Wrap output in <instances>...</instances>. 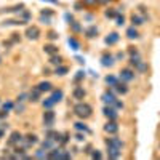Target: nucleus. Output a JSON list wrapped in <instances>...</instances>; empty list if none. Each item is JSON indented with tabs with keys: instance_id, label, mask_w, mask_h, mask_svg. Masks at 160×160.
<instances>
[{
	"instance_id": "nucleus-8",
	"label": "nucleus",
	"mask_w": 160,
	"mask_h": 160,
	"mask_svg": "<svg viewBox=\"0 0 160 160\" xmlns=\"http://www.w3.org/2000/svg\"><path fill=\"white\" fill-rule=\"evenodd\" d=\"M104 131L109 135H115L117 131H119V125H117L115 120H109V122L104 125Z\"/></svg>"
},
{
	"instance_id": "nucleus-44",
	"label": "nucleus",
	"mask_w": 160,
	"mask_h": 160,
	"mask_svg": "<svg viewBox=\"0 0 160 160\" xmlns=\"http://www.w3.org/2000/svg\"><path fill=\"white\" fill-rule=\"evenodd\" d=\"M123 24H125V18H123V14H122V16L119 14V16H117V26H123Z\"/></svg>"
},
{
	"instance_id": "nucleus-10",
	"label": "nucleus",
	"mask_w": 160,
	"mask_h": 160,
	"mask_svg": "<svg viewBox=\"0 0 160 160\" xmlns=\"http://www.w3.org/2000/svg\"><path fill=\"white\" fill-rule=\"evenodd\" d=\"M72 96H74V99L82 101L85 96H87V91L83 90V87H75V88H74V91H72Z\"/></svg>"
},
{
	"instance_id": "nucleus-2",
	"label": "nucleus",
	"mask_w": 160,
	"mask_h": 160,
	"mask_svg": "<svg viewBox=\"0 0 160 160\" xmlns=\"http://www.w3.org/2000/svg\"><path fill=\"white\" fill-rule=\"evenodd\" d=\"M101 99L104 101V104H106V106H112V104L115 103V99H117V96H115V93H114V88L104 91L103 96H101Z\"/></svg>"
},
{
	"instance_id": "nucleus-17",
	"label": "nucleus",
	"mask_w": 160,
	"mask_h": 160,
	"mask_svg": "<svg viewBox=\"0 0 160 160\" xmlns=\"http://www.w3.org/2000/svg\"><path fill=\"white\" fill-rule=\"evenodd\" d=\"M117 42H119V34H117V32H111L106 37V43L107 45H115Z\"/></svg>"
},
{
	"instance_id": "nucleus-46",
	"label": "nucleus",
	"mask_w": 160,
	"mask_h": 160,
	"mask_svg": "<svg viewBox=\"0 0 160 160\" xmlns=\"http://www.w3.org/2000/svg\"><path fill=\"white\" fill-rule=\"evenodd\" d=\"M40 21L43 22V24H50V16H43V14H40Z\"/></svg>"
},
{
	"instance_id": "nucleus-22",
	"label": "nucleus",
	"mask_w": 160,
	"mask_h": 160,
	"mask_svg": "<svg viewBox=\"0 0 160 160\" xmlns=\"http://www.w3.org/2000/svg\"><path fill=\"white\" fill-rule=\"evenodd\" d=\"M40 90H38L37 87L32 90V91H30V95H29V101H34V103H35V101H38V98H40Z\"/></svg>"
},
{
	"instance_id": "nucleus-52",
	"label": "nucleus",
	"mask_w": 160,
	"mask_h": 160,
	"mask_svg": "<svg viewBox=\"0 0 160 160\" xmlns=\"http://www.w3.org/2000/svg\"><path fill=\"white\" fill-rule=\"evenodd\" d=\"M91 151H93V147H91V146H90V144H88V146L85 147V151H83V152H85V154H91Z\"/></svg>"
},
{
	"instance_id": "nucleus-15",
	"label": "nucleus",
	"mask_w": 160,
	"mask_h": 160,
	"mask_svg": "<svg viewBox=\"0 0 160 160\" xmlns=\"http://www.w3.org/2000/svg\"><path fill=\"white\" fill-rule=\"evenodd\" d=\"M43 51L46 54H50V56H53V54H58V46L53 43H46V45H43Z\"/></svg>"
},
{
	"instance_id": "nucleus-4",
	"label": "nucleus",
	"mask_w": 160,
	"mask_h": 160,
	"mask_svg": "<svg viewBox=\"0 0 160 160\" xmlns=\"http://www.w3.org/2000/svg\"><path fill=\"white\" fill-rule=\"evenodd\" d=\"M26 37L29 38V40H37V38L40 37V29H38L37 26H29L26 29Z\"/></svg>"
},
{
	"instance_id": "nucleus-28",
	"label": "nucleus",
	"mask_w": 160,
	"mask_h": 160,
	"mask_svg": "<svg viewBox=\"0 0 160 160\" xmlns=\"http://www.w3.org/2000/svg\"><path fill=\"white\" fill-rule=\"evenodd\" d=\"M42 149H45V151H51V149H53V139L46 138L45 141L42 143Z\"/></svg>"
},
{
	"instance_id": "nucleus-40",
	"label": "nucleus",
	"mask_w": 160,
	"mask_h": 160,
	"mask_svg": "<svg viewBox=\"0 0 160 160\" xmlns=\"http://www.w3.org/2000/svg\"><path fill=\"white\" fill-rule=\"evenodd\" d=\"M128 53H130V56H139V51L135 48V46H130V48H128Z\"/></svg>"
},
{
	"instance_id": "nucleus-21",
	"label": "nucleus",
	"mask_w": 160,
	"mask_h": 160,
	"mask_svg": "<svg viewBox=\"0 0 160 160\" xmlns=\"http://www.w3.org/2000/svg\"><path fill=\"white\" fill-rule=\"evenodd\" d=\"M127 37L128 38H138L139 37V34H138V30H136V26H131V27H128L127 29Z\"/></svg>"
},
{
	"instance_id": "nucleus-39",
	"label": "nucleus",
	"mask_w": 160,
	"mask_h": 160,
	"mask_svg": "<svg viewBox=\"0 0 160 160\" xmlns=\"http://www.w3.org/2000/svg\"><path fill=\"white\" fill-rule=\"evenodd\" d=\"M67 141H69V135H67V133L61 135V139H59V144H61V146H64V144H67Z\"/></svg>"
},
{
	"instance_id": "nucleus-56",
	"label": "nucleus",
	"mask_w": 160,
	"mask_h": 160,
	"mask_svg": "<svg viewBox=\"0 0 160 160\" xmlns=\"http://www.w3.org/2000/svg\"><path fill=\"white\" fill-rule=\"evenodd\" d=\"M45 2H50V3H53V5H59V2H58V0H45Z\"/></svg>"
},
{
	"instance_id": "nucleus-23",
	"label": "nucleus",
	"mask_w": 160,
	"mask_h": 160,
	"mask_svg": "<svg viewBox=\"0 0 160 160\" xmlns=\"http://www.w3.org/2000/svg\"><path fill=\"white\" fill-rule=\"evenodd\" d=\"M67 72L69 67H66V66H56V69H54V75H66Z\"/></svg>"
},
{
	"instance_id": "nucleus-38",
	"label": "nucleus",
	"mask_w": 160,
	"mask_h": 160,
	"mask_svg": "<svg viewBox=\"0 0 160 160\" xmlns=\"http://www.w3.org/2000/svg\"><path fill=\"white\" fill-rule=\"evenodd\" d=\"M35 157H37V159H43V157H46V151L40 147V149L35 152Z\"/></svg>"
},
{
	"instance_id": "nucleus-18",
	"label": "nucleus",
	"mask_w": 160,
	"mask_h": 160,
	"mask_svg": "<svg viewBox=\"0 0 160 160\" xmlns=\"http://www.w3.org/2000/svg\"><path fill=\"white\" fill-rule=\"evenodd\" d=\"M22 10H24V5L19 3V5H14V7H11V8H3L2 11H7V13H21ZM2 11H0V13H2Z\"/></svg>"
},
{
	"instance_id": "nucleus-24",
	"label": "nucleus",
	"mask_w": 160,
	"mask_h": 160,
	"mask_svg": "<svg viewBox=\"0 0 160 160\" xmlns=\"http://www.w3.org/2000/svg\"><path fill=\"white\" fill-rule=\"evenodd\" d=\"M62 96H64L62 90H54V91H53V95H51V98H53L54 103H59V101L62 99Z\"/></svg>"
},
{
	"instance_id": "nucleus-11",
	"label": "nucleus",
	"mask_w": 160,
	"mask_h": 160,
	"mask_svg": "<svg viewBox=\"0 0 160 160\" xmlns=\"http://www.w3.org/2000/svg\"><path fill=\"white\" fill-rule=\"evenodd\" d=\"M122 155V149L119 147H112V146H107V157L109 159H119Z\"/></svg>"
},
{
	"instance_id": "nucleus-19",
	"label": "nucleus",
	"mask_w": 160,
	"mask_h": 160,
	"mask_svg": "<svg viewBox=\"0 0 160 160\" xmlns=\"http://www.w3.org/2000/svg\"><path fill=\"white\" fill-rule=\"evenodd\" d=\"M37 88L40 90L42 93H43V91H51V90H53V85L50 83V82H40V83L37 85Z\"/></svg>"
},
{
	"instance_id": "nucleus-30",
	"label": "nucleus",
	"mask_w": 160,
	"mask_h": 160,
	"mask_svg": "<svg viewBox=\"0 0 160 160\" xmlns=\"http://www.w3.org/2000/svg\"><path fill=\"white\" fill-rule=\"evenodd\" d=\"M131 22H133V26H141L144 22V18L138 16V14H133V16H131Z\"/></svg>"
},
{
	"instance_id": "nucleus-27",
	"label": "nucleus",
	"mask_w": 160,
	"mask_h": 160,
	"mask_svg": "<svg viewBox=\"0 0 160 160\" xmlns=\"http://www.w3.org/2000/svg\"><path fill=\"white\" fill-rule=\"evenodd\" d=\"M104 80H106V83H107L111 88H114V87H115V83L119 82V79H117V77H114V75H107Z\"/></svg>"
},
{
	"instance_id": "nucleus-29",
	"label": "nucleus",
	"mask_w": 160,
	"mask_h": 160,
	"mask_svg": "<svg viewBox=\"0 0 160 160\" xmlns=\"http://www.w3.org/2000/svg\"><path fill=\"white\" fill-rule=\"evenodd\" d=\"M67 43H69V46H71L72 50H79V48H80V43H79V42H77L74 37H69Z\"/></svg>"
},
{
	"instance_id": "nucleus-1",
	"label": "nucleus",
	"mask_w": 160,
	"mask_h": 160,
	"mask_svg": "<svg viewBox=\"0 0 160 160\" xmlns=\"http://www.w3.org/2000/svg\"><path fill=\"white\" fill-rule=\"evenodd\" d=\"M91 112H93L91 106L87 104V103H82V101H80L79 104H75V106H74V114H75L77 117H82V119H87V117H90V115H91Z\"/></svg>"
},
{
	"instance_id": "nucleus-45",
	"label": "nucleus",
	"mask_w": 160,
	"mask_h": 160,
	"mask_svg": "<svg viewBox=\"0 0 160 160\" xmlns=\"http://www.w3.org/2000/svg\"><path fill=\"white\" fill-rule=\"evenodd\" d=\"M112 106H114L115 109H123V103H122V101H119V99H115V103L112 104Z\"/></svg>"
},
{
	"instance_id": "nucleus-20",
	"label": "nucleus",
	"mask_w": 160,
	"mask_h": 160,
	"mask_svg": "<svg viewBox=\"0 0 160 160\" xmlns=\"http://www.w3.org/2000/svg\"><path fill=\"white\" fill-rule=\"evenodd\" d=\"M61 155H62V151L61 149H53L51 151H48V154H46V157L48 159H61Z\"/></svg>"
},
{
	"instance_id": "nucleus-37",
	"label": "nucleus",
	"mask_w": 160,
	"mask_h": 160,
	"mask_svg": "<svg viewBox=\"0 0 160 160\" xmlns=\"http://www.w3.org/2000/svg\"><path fill=\"white\" fill-rule=\"evenodd\" d=\"M21 19H22V21H29V19H30V13H29V11H27V10H22L21 11Z\"/></svg>"
},
{
	"instance_id": "nucleus-7",
	"label": "nucleus",
	"mask_w": 160,
	"mask_h": 160,
	"mask_svg": "<svg viewBox=\"0 0 160 160\" xmlns=\"http://www.w3.org/2000/svg\"><path fill=\"white\" fill-rule=\"evenodd\" d=\"M114 62H115V58L112 56V54L104 53L103 56H101V64H103L104 67H112V66H114Z\"/></svg>"
},
{
	"instance_id": "nucleus-25",
	"label": "nucleus",
	"mask_w": 160,
	"mask_h": 160,
	"mask_svg": "<svg viewBox=\"0 0 160 160\" xmlns=\"http://www.w3.org/2000/svg\"><path fill=\"white\" fill-rule=\"evenodd\" d=\"M75 130H77V131H83V133H90V128H88L83 122H77V123H75Z\"/></svg>"
},
{
	"instance_id": "nucleus-51",
	"label": "nucleus",
	"mask_w": 160,
	"mask_h": 160,
	"mask_svg": "<svg viewBox=\"0 0 160 160\" xmlns=\"http://www.w3.org/2000/svg\"><path fill=\"white\" fill-rule=\"evenodd\" d=\"M14 109H16V112H18V114H21V112L24 111V106H22V104H19V106H16Z\"/></svg>"
},
{
	"instance_id": "nucleus-60",
	"label": "nucleus",
	"mask_w": 160,
	"mask_h": 160,
	"mask_svg": "<svg viewBox=\"0 0 160 160\" xmlns=\"http://www.w3.org/2000/svg\"><path fill=\"white\" fill-rule=\"evenodd\" d=\"M0 62H2V58H0Z\"/></svg>"
},
{
	"instance_id": "nucleus-41",
	"label": "nucleus",
	"mask_w": 160,
	"mask_h": 160,
	"mask_svg": "<svg viewBox=\"0 0 160 160\" xmlns=\"http://www.w3.org/2000/svg\"><path fill=\"white\" fill-rule=\"evenodd\" d=\"M11 109H13V103H10V101H7L5 104H3V111H11Z\"/></svg>"
},
{
	"instance_id": "nucleus-43",
	"label": "nucleus",
	"mask_w": 160,
	"mask_h": 160,
	"mask_svg": "<svg viewBox=\"0 0 160 160\" xmlns=\"http://www.w3.org/2000/svg\"><path fill=\"white\" fill-rule=\"evenodd\" d=\"M11 42H13V43H18L19 40H21V38H19V34H11V38H10Z\"/></svg>"
},
{
	"instance_id": "nucleus-50",
	"label": "nucleus",
	"mask_w": 160,
	"mask_h": 160,
	"mask_svg": "<svg viewBox=\"0 0 160 160\" xmlns=\"http://www.w3.org/2000/svg\"><path fill=\"white\" fill-rule=\"evenodd\" d=\"M109 2H112V0H96L98 5H106V3H109Z\"/></svg>"
},
{
	"instance_id": "nucleus-34",
	"label": "nucleus",
	"mask_w": 160,
	"mask_h": 160,
	"mask_svg": "<svg viewBox=\"0 0 160 160\" xmlns=\"http://www.w3.org/2000/svg\"><path fill=\"white\" fill-rule=\"evenodd\" d=\"M85 79V72L83 71H79L75 74V77H74V82H75V83H79L80 80H83Z\"/></svg>"
},
{
	"instance_id": "nucleus-54",
	"label": "nucleus",
	"mask_w": 160,
	"mask_h": 160,
	"mask_svg": "<svg viewBox=\"0 0 160 160\" xmlns=\"http://www.w3.org/2000/svg\"><path fill=\"white\" fill-rule=\"evenodd\" d=\"M66 19H67L69 22H72V21H74V18H72V16H71V14H69V13H66Z\"/></svg>"
},
{
	"instance_id": "nucleus-33",
	"label": "nucleus",
	"mask_w": 160,
	"mask_h": 160,
	"mask_svg": "<svg viewBox=\"0 0 160 160\" xmlns=\"http://www.w3.org/2000/svg\"><path fill=\"white\" fill-rule=\"evenodd\" d=\"M42 104H43V107H45V109H51V107H53L56 103L53 101V98H46V99H45Z\"/></svg>"
},
{
	"instance_id": "nucleus-35",
	"label": "nucleus",
	"mask_w": 160,
	"mask_h": 160,
	"mask_svg": "<svg viewBox=\"0 0 160 160\" xmlns=\"http://www.w3.org/2000/svg\"><path fill=\"white\" fill-rule=\"evenodd\" d=\"M69 24H71V27H72V30H74V32H82V26L79 24V22L72 21V22H69Z\"/></svg>"
},
{
	"instance_id": "nucleus-3",
	"label": "nucleus",
	"mask_w": 160,
	"mask_h": 160,
	"mask_svg": "<svg viewBox=\"0 0 160 160\" xmlns=\"http://www.w3.org/2000/svg\"><path fill=\"white\" fill-rule=\"evenodd\" d=\"M53 123H54V112L51 109H46L43 112V125L46 128H51Z\"/></svg>"
},
{
	"instance_id": "nucleus-42",
	"label": "nucleus",
	"mask_w": 160,
	"mask_h": 160,
	"mask_svg": "<svg viewBox=\"0 0 160 160\" xmlns=\"http://www.w3.org/2000/svg\"><path fill=\"white\" fill-rule=\"evenodd\" d=\"M46 37H48L50 40H56V38H58V34H56V32H53V30H50V32L46 34Z\"/></svg>"
},
{
	"instance_id": "nucleus-59",
	"label": "nucleus",
	"mask_w": 160,
	"mask_h": 160,
	"mask_svg": "<svg viewBox=\"0 0 160 160\" xmlns=\"http://www.w3.org/2000/svg\"><path fill=\"white\" fill-rule=\"evenodd\" d=\"M0 138H3V130H0Z\"/></svg>"
},
{
	"instance_id": "nucleus-55",
	"label": "nucleus",
	"mask_w": 160,
	"mask_h": 160,
	"mask_svg": "<svg viewBox=\"0 0 160 160\" xmlns=\"http://www.w3.org/2000/svg\"><path fill=\"white\" fill-rule=\"evenodd\" d=\"M24 99H26V95H19V96H18V101H19V103H22Z\"/></svg>"
},
{
	"instance_id": "nucleus-58",
	"label": "nucleus",
	"mask_w": 160,
	"mask_h": 160,
	"mask_svg": "<svg viewBox=\"0 0 160 160\" xmlns=\"http://www.w3.org/2000/svg\"><path fill=\"white\" fill-rule=\"evenodd\" d=\"M115 59H123V53H119V54L115 56Z\"/></svg>"
},
{
	"instance_id": "nucleus-53",
	"label": "nucleus",
	"mask_w": 160,
	"mask_h": 160,
	"mask_svg": "<svg viewBox=\"0 0 160 160\" xmlns=\"http://www.w3.org/2000/svg\"><path fill=\"white\" fill-rule=\"evenodd\" d=\"M11 45H13V42H11V40H8V42L5 40V42H3V46H5V48H10Z\"/></svg>"
},
{
	"instance_id": "nucleus-48",
	"label": "nucleus",
	"mask_w": 160,
	"mask_h": 160,
	"mask_svg": "<svg viewBox=\"0 0 160 160\" xmlns=\"http://www.w3.org/2000/svg\"><path fill=\"white\" fill-rule=\"evenodd\" d=\"M75 139H77V141H85V135H82V131H80V133H77L75 135Z\"/></svg>"
},
{
	"instance_id": "nucleus-16",
	"label": "nucleus",
	"mask_w": 160,
	"mask_h": 160,
	"mask_svg": "<svg viewBox=\"0 0 160 160\" xmlns=\"http://www.w3.org/2000/svg\"><path fill=\"white\" fill-rule=\"evenodd\" d=\"M85 35H87L88 38H95L96 35H98V27L96 26H90L85 29Z\"/></svg>"
},
{
	"instance_id": "nucleus-5",
	"label": "nucleus",
	"mask_w": 160,
	"mask_h": 160,
	"mask_svg": "<svg viewBox=\"0 0 160 160\" xmlns=\"http://www.w3.org/2000/svg\"><path fill=\"white\" fill-rule=\"evenodd\" d=\"M103 112H104V115H106L109 120H117V119H119L117 109H115L114 106H106V107L103 109Z\"/></svg>"
},
{
	"instance_id": "nucleus-26",
	"label": "nucleus",
	"mask_w": 160,
	"mask_h": 160,
	"mask_svg": "<svg viewBox=\"0 0 160 160\" xmlns=\"http://www.w3.org/2000/svg\"><path fill=\"white\" fill-rule=\"evenodd\" d=\"M50 62H51L53 66H61L62 58L59 56V54H53V56H50Z\"/></svg>"
},
{
	"instance_id": "nucleus-13",
	"label": "nucleus",
	"mask_w": 160,
	"mask_h": 160,
	"mask_svg": "<svg viewBox=\"0 0 160 160\" xmlns=\"http://www.w3.org/2000/svg\"><path fill=\"white\" fill-rule=\"evenodd\" d=\"M106 146H112V147H119V149H122L123 147V143L120 138H107L106 139Z\"/></svg>"
},
{
	"instance_id": "nucleus-47",
	"label": "nucleus",
	"mask_w": 160,
	"mask_h": 160,
	"mask_svg": "<svg viewBox=\"0 0 160 160\" xmlns=\"http://www.w3.org/2000/svg\"><path fill=\"white\" fill-rule=\"evenodd\" d=\"M42 14H43V16H53V11L48 10V8H45V10H42Z\"/></svg>"
},
{
	"instance_id": "nucleus-6",
	"label": "nucleus",
	"mask_w": 160,
	"mask_h": 160,
	"mask_svg": "<svg viewBox=\"0 0 160 160\" xmlns=\"http://www.w3.org/2000/svg\"><path fill=\"white\" fill-rule=\"evenodd\" d=\"M135 79V72L131 71V69H128V67H125L120 71V80H123V82H131Z\"/></svg>"
},
{
	"instance_id": "nucleus-49",
	"label": "nucleus",
	"mask_w": 160,
	"mask_h": 160,
	"mask_svg": "<svg viewBox=\"0 0 160 160\" xmlns=\"http://www.w3.org/2000/svg\"><path fill=\"white\" fill-rule=\"evenodd\" d=\"M83 2V5H93V3H96V0H82Z\"/></svg>"
},
{
	"instance_id": "nucleus-9",
	"label": "nucleus",
	"mask_w": 160,
	"mask_h": 160,
	"mask_svg": "<svg viewBox=\"0 0 160 160\" xmlns=\"http://www.w3.org/2000/svg\"><path fill=\"white\" fill-rule=\"evenodd\" d=\"M114 91H117L119 95H127V93H128V85H127V82L119 80V82L115 83V87H114Z\"/></svg>"
},
{
	"instance_id": "nucleus-36",
	"label": "nucleus",
	"mask_w": 160,
	"mask_h": 160,
	"mask_svg": "<svg viewBox=\"0 0 160 160\" xmlns=\"http://www.w3.org/2000/svg\"><path fill=\"white\" fill-rule=\"evenodd\" d=\"M90 155H91V159H98V160H99V159H103V154H101V152H99L98 149H93Z\"/></svg>"
},
{
	"instance_id": "nucleus-31",
	"label": "nucleus",
	"mask_w": 160,
	"mask_h": 160,
	"mask_svg": "<svg viewBox=\"0 0 160 160\" xmlns=\"http://www.w3.org/2000/svg\"><path fill=\"white\" fill-rule=\"evenodd\" d=\"M106 18H117L119 16V10H115V8H109V10H106Z\"/></svg>"
},
{
	"instance_id": "nucleus-14",
	"label": "nucleus",
	"mask_w": 160,
	"mask_h": 160,
	"mask_svg": "<svg viewBox=\"0 0 160 160\" xmlns=\"http://www.w3.org/2000/svg\"><path fill=\"white\" fill-rule=\"evenodd\" d=\"M35 143H38V139H37L35 135H27L26 138H22V144H24L26 147L32 146V144H35Z\"/></svg>"
},
{
	"instance_id": "nucleus-57",
	"label": "nucleus",
	"mask_w": 160,
	"mask_h": 160,
	"mask_svg": "<svg viewBox=\"0 0 160 160\" xmlns=\"http://www.w3.org/2000/svg\"><path fill=\"white\" fill-rule=\"evenodd\" d=\"M75 59H77V61H79V62H80V64H83V62H85V59H83V58H80V56H77V58H75Z\"/></svg>"
},
{
	"instance_id": "nucleus-32",
	"label": "nucleus",
	"mask_w": 160,
	"mask_h": 160,
	"mask_svg": "<svg viewBox=\"0 0 160 160\" xmlns=\"http://www.w3.org/2000/svg\"><path fill=\"white\" fill-rule=\"evenodd\" d=\"M135 69H136L138 72H146V71H147V66H146V62H144V61H139L138 64L135 66Z\"/></svg>"
},
{
	"instance_id": "nucleus-12",
	"label": "nucleus",
	"mask_w": 160,
	"mask_h": 160,
	"mask_svg": "<svg viewBox=\"0 0 160 160\" xmlns=\"http://www.w3.org/2000/svg\"><path fill=\"white\" fill-rule=\"evenodd\" d=\"M18 143H22V136H21L19 131H13V133L10 135L8 144H10V146H14V144H18Z\"/></svg>"
}]
</instances>
